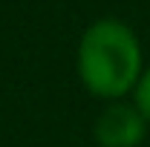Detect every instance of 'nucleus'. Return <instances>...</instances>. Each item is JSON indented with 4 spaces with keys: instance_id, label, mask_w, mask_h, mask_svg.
Masks as SVG:
<instances>
[{
    "instance_id": "nucleus-3",
    "label": "nucleus",
    "mask_w": 150,
    "mask_h": 147,
    "mask_svg": "<svg viewBox=\"0 0 150 147\" xmlns=\"http://www.w3.org/2000/svg\"><path fill=\"white\" fill-rule=\"evenodd\" d=\"M133 104L139 107V112L147 118V124H150V64L144 66V75H142L139 87L133 92Z\"/></svg>"
},
{
    "instance_id": "nucleus-1",
    "label": "nucleus",
    "mask_w": 150,
    "mask_h": 147,
    "mask_svg": "<svg viewBox=\"0 0 150 147\" xmlns=\"http://www.w3.org/2000/svg\"><path fill=\"white\" fill-rule=\"evenodd\" d=\"M75 69L84 90L110 101H124L144 75L139 35L118 18H101L84 29L75 52Z\"/></svg>"
},
{
    "instance_id": "nucleus-2",
    "label": "nucleus",
    "mask_w": 150,
    "mask_h": 147,
    "mask_svg": "<svg viewBox=\"0 0 150 147\" xmlns=\"http://www.w3.org/2000/svg\"><path fill=\"white\" fill-rule=\"evenodd\" d=\"M147 118L133 101H110L98 112L93 136L98 147H139L147 136Z\"/></svg>"
}]
</instances>
